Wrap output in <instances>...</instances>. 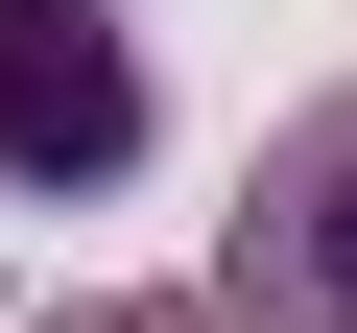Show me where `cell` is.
<instances>
[{"label": "cell", "mask_w": 357, "mask_h": 333, "mask_svg": "<svg viewBox=\"0 0 357 333\" xmlns=\"http://www.w3.org/2000/svg\"><path fill=\"white\" fill-rule=\"evenodd\" d=\"M191 333H357V95H310V119L262 143V191H238Z\"/></svg>", "instance_id": "6da1fadb"}, {"label": "cell", "mask_w": 357, "mask_h": 333, "mask_svg": "<svg viewBox=\"0 0 357 333\" xmlns=\"http://www.w3.org/2000/svg\"><path fill=\"white\" fill-rule=\"evenodd\" d=\"M0 166L24 191H119L143 166V24L119 0H0Z\"/></svg>", "instance_id": "7a4b0ae2"}, {"label": "cell", "mask_w": 357, "mask_h": 333, "mask_svg": "<svg viewBox=\"0 0 357 333\" xmlns=\"http://www.w3.org/2000/svg\"><path fill=\"white\" fill-rule=\"evenodd\" d=\"M48 333H119V309H48Z\"/></svg>", "instance_id": "3957f363"}]
</instances>
